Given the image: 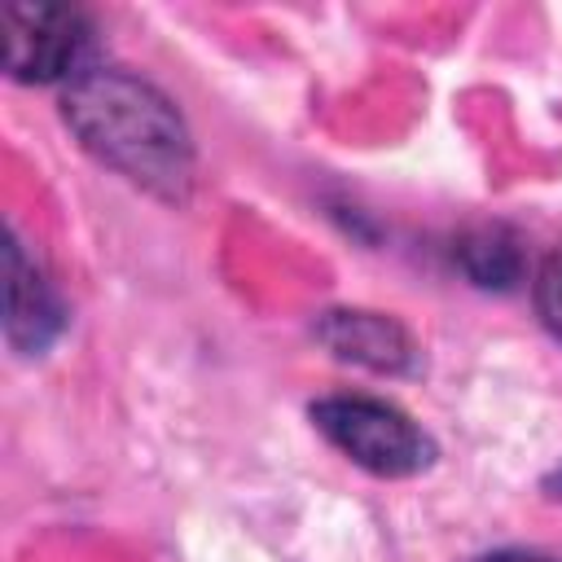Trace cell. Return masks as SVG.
Wrapping results in <instances>:
<instances>
[{"label":"cell","mask_w":562,"mask_h":562,"mask_svg":"<svg viewBox=\"0 0 562 562\" xmlns=\"http://www.w3.org/2000/svg\"><path fill=\"white\" fill-rule=\"evenodd\" d=\"M75 136L114 171L158 198H184L193 145L176 105L119 66H88L61 97Z\"/></svg>","instance_id":"cell-1"},{"label":"cell","mask_w":562,"mask_h":562,"mask_svg":"<svg viewBox=\"0 0 562 562\" xmlns=\"http://www.w3.org/2000/svg\"><path fill=\"white\" fill-rule=\"evenodd\" d=\"M312 422L342 457L382 479H404L435 461V443L426 439V430L408 413L373 395H329L312 404Z\"/></svg>","instance_id":"cell-2"},{"label":"cell","mask_w":562,"mask_h":562,"mask_svg":"<svg viewBox=\"0 0 562 562\" xmlns=\"http://www.w3.org/2000/svg\"><path fill=\"white\" fill-rule=\"evenodd\" d=\"M88 22L66 4H9L4 9V70L22 83L79 79L88 66Z\"/></svg>","instance_id":"cell-3"},{"label":"cell","mask_w":562,"mask_h":562,"mask_svg":"<svg viewBox=\"0 0 562 562\" xmlns=\"http://www.w3.org/2000/svg\"><path fill=\"white\" fill-rule=\"evenodd\" d=\"M316 334L338 360L364 364L373 373H413L417 369V347L391 316H378V312H325Z\"/></svg>","instance_id":"cell-4"},{"label":"cell","mask_w":562,"mask_h":562,"mask_svg":"<svg viewBox=\"0 0 562 562\" xmlns=\"http://www.w3.org/2000/svg\"><path fill=\"white\" fill-rule=\"evenodd\" d=\"M4 272H9L4 334H9V342H13L18 351L35 356V351H44V347L57 338V329H61V307H57L48 281L40 277V268L26 263L18 237H13L9 250H4Z\"/></svg>","instance_id":"cell-5"},{"label":"cell","mask_w":562,"mask_h":562,"mask_svg":"<svg viewBox=\"0 0 562 562\" xmlns=\"http://www.w3.org/2000/svg\"><path fill=\"white\" fill-rule=\"evenodd\" d=\"M457 263H461V272H465L474 285H483V290H509V285L522 277V250H518L514 237L501 233V228H479V233L461 237Z\"/></svg>","instance_id":"cell-6"},{"label":"cell","mask_w":562,"mask_h":562,"mask_svg":"<svg viewBox=\"0 0 562 562\" xmlns=\"http://www.w3.org/2000/svg\"><path fill=\"white\" fill-rule=\"evenodd\" d=\"M536 312L562 338V246L540 263V277H536Z\"/></svg>","instance_id":"cell-7"},{"label":"cell","mask_w":562,"mask_h":562,"mask_svg":"<svg viewBox=\"0 0 562 562\" xmlns=\"http://www.w3.org/2000/svg\"><path fill=\"white\" fill-rule=\"evenodd\" d=\"M474 562H558L549 553H536V549H496V553H483Z\"/></svg>","instance_id":"cell-8"}]
</instances>
